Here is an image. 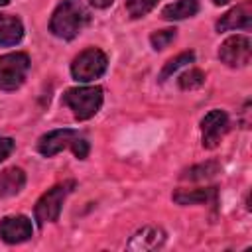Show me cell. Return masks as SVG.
Returning <instances> with one entry per match:
<instances>
[{
    "mask_svg": "<svg viewBox=\"0 0 252 252\" xmlns=\"http://www.w3.org/2000/svg\"><path fill=\"white\" fill-rule=\"evenodd\" d=\"M193 59H195V53H193V51H185V53H179L177 57L169 59V61L165 63V67H163L161 75H159V81H165L169 75H173V73H175L177 69H181L183 65L193 63Z\"/></svg>",
    "mask_w": 252,
    "mask_h": 252,
    "instance_id": "2e32d148",
    "label": "cell"
},
{
    "mask_svg": "<svg viewBox=\"0 0 252 252\" xmlns=\"http://www.w3.org/2000/svg\"><path fill=\"white\" fill-rule=\"evenodd\" d=\"M30 71V57L26 53H8L0 57V91L18 89Z\"/></svg>",
    "mask_w": 252,
    "mask_h": 252,
    "instance_id": "8992f818",
    "label": "cell"
},
{
    "mask_svg": "<svg viewBox=\"0 0 252 252\" xmlns=\"http://www.w3.org/2000/svg\"><path fill=\"white\" fill-rule=\"evenodd\" d=\"M24 37V26L20 18L10 14H0V45H16Z\"/></svg>",
    "mask_w": 252,
    "mask_h": 252,
    "instance_id": "7c38bea8",
    "label": "cell"
},
{
    "mask_svg": "<svg viewBox=\"0 0 252 252\" xmlns=\"http://www.w3.org/2000/svg\"><path fill=\"white\" fill-rule=\"evenodd\" d=\"M205 83V73L203 71H199V69H189V71H185L181 77H179V87L181 89H199L201 85Z\"/></svg>",
    "mask_w": 252,
    "mask_h": 252,
    "instance_id": "d6986e66",
    "label": "cell"
},
{
    "mask_svg": "<svg viewBox=\"0 0 252 252\" xmlns=\"http://www.w3.org/2000/svg\"><path fill=\"white\" fill-rule=\"evenodd\" d=\"M26 185V173L20 167H8L0 173V197L18 195Z\"/></svg>",
    "mask_w": 252,
    "mask_h": 252,
    "instance_id": "4fadbf2b",
    "label": "cell"
},
{
    "mask_svg": "<svg viewBox=\"0 0 252 252\" xmlns=\"http://www.w3.org/2000/svg\"><path fill=\"white\" fill-rule=\"evenodd\" d=\"M87 22L89 14L77 0H63L59 2L49 20V30L53 35L61 39H73L85 28Z\"/></svg>",
    "mask_w": 252,
    "mask_h": 252,
    "instance_id": "6da1fadb",
    "label": "cell"
},
{
    "mask_svg": "<svg viewBox=\"0 0 252 252\" xmlns=\"http://www.w3.org/2000/svg\"><path fill=\"white\" fill-rule=\"evenodd\" d=\"M173 39H175V30H171V28L169 30H159V32L152 33V37H150L154 49H165Z\"/></svg>",
    "mask_w": 252,
    "mask_h": 252,
    "instance_id": "ffe728a7",
    "label": "cell"
},
{
    "mask_svg": "<svg viewBox=\"0 0 252 252\" xmlns=\"http://www.w3.org/2000/svg\"><path fill=\"white\" fill-rule=\"evenodd\" d=\"M165 242V232L161 228H156V226H144L142 230H138L128 248L130 250H156L159 248L161 244Z\"/></svg>",
    "mask_w": 252,
    "mask_h": 252,
    "instance_id": "8fae6325",
    "label": "cell"
},
{
    "mask_svg": "<svg viewBox=\"0 0 252 252\" xmlns=\"http://www.w3.org/2000/svg\"><path fill=\"white\" fill-rule=\"evenodd\" d=\"M250 28H252V4L250 2H242V4L234 6L224 16H220V20L217 22V30L219 32L250 30Z\"/></svg>",
    "mask_w": 252,
    "mask_h": 252,
    "instance_id": "30bf717a",
    "label": "cell"
},
{
    "mask_svg": "<svg viewBox=\"0 0 252 252\" xmlns=\"http://www.w3.org/2000/svg\"><path fill=\"white\" fill-rule=\"evenodd\" d=\"M217 199V187L207 189H191V191H175L173 201L179 205H201Z\"/></svg>",
    "mask_w": 252,
    "mask_h": 252,
    "instance_id": "5bb4252c",
    "label": "cell"
},
{
    "mask_svg": "<svg viewBox=\"0 0 252 252\" xmlns=\"http://www.w3.org/2000/svg\"><path fill=\"white\" fill-rule=\"evenodd\" d=\"M12 150H14V140L0 136V161H4L12 154Z\"/></svg>",
    "mask_w": 252,
    "mask_h": 252,
    "instance_id": "44dd1931",
    "label": "cell"
},
{
    "mask_svg": "<svg viewBox=\"0 0 252 252\" xmlns=\"http://www.w3.org/2000/svg\"><path fill=\"white\" fill-rule=\"evenodd\" d=\"M69 148L77 159H85L89 156V142L83 134H79L77 130L71 128H61V130H51L47 134H43L37 142V150L41 156L51 158L55 154H59L61 150Z\"/></svg>",
    "mask_w": 252,
    "mask_h": 252,
    "instance_id": "7a4b0ae2",
    "label": "cell"
},
{
    "mask_svg": "<svg viewBox=\"0 0 252 252\" xmlns=\"http://www.w3.org/2000/svg\"><path fill=\"white\" fill-rule=\"evenodd\" d=\"M252 43L246 35H232L222 41L219 49V59L228 67H244L250 63Z\"/></svg>",
    "mask_w": 252,
    "mask_h": 252,
    "instance_id": "52a82bcc",
    "label": "cell"
},
{
    "mask_svg": "<svg viewBox=\"0 0 252 252\" xmlns=\"http://www.w3.org/2000/svg\"><path fill=\"white\" fill-rule=\"evenodd\" d=\"M8 2H10V0H0V6H6Z\"/></svg>",
    "mask_w": 252,
    "mask_h": 252,
    "instance_id": "cb8c5ba5",
    "label": "cell"
},
{
    "mask_svg": "<svg viewBox=\"0 0 252 252\" xmlns=\"http://www.w3.org/2000/svg\"><path fill=\"white\" fill-rule=\"evenodd\" d=\"M89 2H91L94 8H108L114 0H89Z\"/></svg>",
    "mask_w": 252,
    "mask_h": 252,
    "instance_id": "7402d4cb",
    "label": "cell"
},
{
    "mask_svg": "<svg viewBox=\"0 0 252 252\" xmlns=\"http://www.w3.org/2000/svg\"><path fill=\"white\" fill-rule=\"evenodd\" d=\"M228 130V116L224 110H211L201 120V134H203V148L213 150L219 146L220 138Z\"/></svg>",
    "mask_w": 252,
    "mask_h": 252,
    "instance_id": "ba28073f",
    "label": "cell"
},
{
    "mask_svg": "<svg viewBox=\"0 0 252 252\" xmlns=\"http://www.w3.org/2000/svg\"><path fill=\"white\" fill-rule=\"evenodd\" d=\"M63 104L73 110L77 120H87L98 112V108L102 104V89L100 87L69 89L63 94Z\"/></svg>",
    "mask_w": 252,
    "mask_h": 252,
    "instance_id": "3957f363",
    "label": "cell"
},
{
    "mask_svg": "<svg viewBox=\"0 0 252 252\" xmlns=\"http://www.w3.org/2000/svg\"><path fill=\"white\" fill-rule=\"evenodd\" d=\"M199 12V2L197 0H177L173 4H167L161 10V16L165 20H185L191 18Z\"/></svg>",
    "mask_w": 252,
    "mask_h": 252,
    "instance_id": "9a60e30c",
    "label": "cell"
},
{
    "mask_svg": "<svg viewBox=\"0 0 252 252\" xmlns=\"http://www.w3.org/2000/svg\"><path fill=\"white\" fill-rule=\"evenodd\" d=\"M73 187H75V181H65V183H59V185L51 187L47 193H43L39 197V201L35 203V220H37L39 226L59 219L63 201L73 191Z\"/></svg>",
    "mask_w": 252,
    "mask_h": 252,
    "instance_id": "277c9868",
    "label": "cell"
},
{
    "mask_svg": "<svg viewBox=\"0 0 252 252\" xmlns=\"http://www.w3.org/2000/svg\"><path fill=\"white\" fill-rule=\"evenodd\" d=\"M0 236L4 242L8 244H20L26 242L33 236V226L32 220L24 215H16V217H6L0 220Z\"/></svg>",
    "mask_w": 252,
    "mask_h": 252,
    "instance_id": "9c48e42d",
    "label": "cell"
},
{
    "mask_svg": "<svg viewBox=\"0 0 252 252\" xmlns=\"http://www.w3.org/2000/svg\"><path fill=\"white\" fill-rule=\"evenodd\" d=\"M213 2H215V4H217V6H222V4H226V2H228V0H213Z\"/></svg>",
    "mask_w": 252,
    "mask_h": 252,
    "instance_id": "603a6c76",
    "label": "cell"
},
{
    "mask_svg": "<svg viewBox=\"0 0 252 252\" xmlns=\"http://www.w3.org/2000/svg\"><path fill=\"white\" fill-rule=\"evenodd\" d=\"M106 63H108V59L100 49L89 47L73 59L71 75H73V79H77L81 83H89V81L98 79L106 71Z\"/></svg>",
    "mask_w": 252,
    "mask_h": 252,
    "instance_id": "5b68a950",
    "label": "cell"
},
{
    "mask_svg": "<svg viewBox=\"0 0 252 252\" xmlns=\"http://www.w3.org/2000/svg\"><path fill=\"white\" fill-rule=\"evenodd\" d=\"M159 0H128L126 2V10H128V16L130 18H142V16H146L156 4H158Z\"/></svg>",
    "mask_w": 252,
    "mask_h": 252,
    "instance_id": "ac0fdd59",
    "label": "cell"
},
{
    "mask_svg": "<svg viewBox=\"0 0 252 252\" xmlns=\"http://www.w3.org/2000/svg\"><path fill=\"white\" fill-rule=\"evenodd\" d=\"M217 171H219V165L215 161H207V163H201V165L187 169L183 173V179H207V177L215 175Z\"/></svg>",
    "mask_w": 252,
    "mask_h": 252,
    "instance_id": "e0dca14e",
    "label": "cell"
}]
</instances>
